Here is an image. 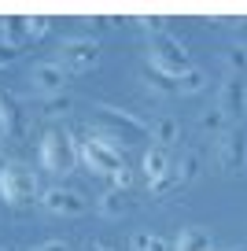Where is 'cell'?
Instances as JSON below:
<instances>
[{
	"instance_id": "cell-1",
	"label": "cell",
	"mask_w": 247,
	"mask_h": 251,
	"mask_svg": "<svg viewBox=\"0 0 247 251\" xmlns=\"http://www.w3.org/2000/svg\"><path fill=\"white\" fill-rule=\"evenodd\" d=\"M96 115H100L96 129L111 133L118 144H137V141H144V137L151 133L148 122H140L133 111H122V107H115V103H96Z\"/></svg>"
},
{
	"instance_id": "cell-2",
	"label": "cell",
	"mask_w": 247,
	"mask_h": 251,
	"mask_svg": "<svg viewBox=\"0 0 247 251\" xmlns=\"http://www.w3.org/2000/svg\"><path fill=\"white\" fill-rule=\"evenodd\" d=\"M0 196L11 207H23V203H30L33 196H41L37 170L26 166V163H4L0 166Z\"/></svg>"
},
{
	"instance_id": "cell-3",
	"label": "cell",
	"mask_w": 247,
	"mask_h": 251,
	"mask_svg": "<svg viewBox=\"0 0 247 251\" xmlns=\"http://www.w3.org/2000/svg\"><path fill=\"white\" fill-rule=\"evenodd\" d=\"M148 63L159 67V71H166V74H173V78H181L185 71H192V55H188V48L181 45L173 33L151 37V45H148Z\"/></svg>"
},
{
	"instance_id": "cell-4",
	"label": "cell",
	"mask_w": 247,
	"mask_h": 251,
	"mask_svg": "<svg viewBox=\"0 0 247 251\" xmlns=\"http://www.w3.org/2000/svg\"><path fill=\"white\" fill-rule=\"evenodd\" d=\"M41 166L52 174H70L77 166V141L67 133H55V129H48L45 137H41V151H37Z\"/></svg>"
},
{
	"instance_id": "cell-5",
	"label": "cell",
	"mask_w": 247,
	"mask_h": 251,
	"mask_svg": "<svg viewBox=\"0 0 247 251\" xmlns=\"http://www.w3.org/2000/svg\"><path fill=\"white\" fill-rule=\"evenodd\" d=\"M77 141V137H74ZM77 159L89 166L93 174H118L122 170V151H115V148H107V144H100V141H77Z\"/></svg>"
},
{
	"instance_id": "cell-6",
	"label": "cell",
	"mask_w": 247,
	"mask_h": 251,
	"mask_svg": "<svg viewBox=\"0 0 247 251\" xmlns=\"http://www.w3.org/2000/svg\"><path fill=\"white\" fill-rule=\"evenodd\" d=\"M59 63L67 71H89L100 63V45L93 37H70L59 45Z\"/></svg>"
},
{
	"instance_id": "cell-7",
	"label": "cell",
	"mask_w": 247,
	"mask_h": 251,
	"mask_svg": "<svg viewBox=\"0 0 247 251\" xmlns=\"http://www.w3.org/2000/svg\"><path fill=\"white\" fill-rule=\"evenodd\" d=\"M41 207H45L48 214H85L89 211V200L77 192V188H63V185H52V188H45L41 192V200H37Z\"/></svg>"
},
{
	"instance_id": "cell-8",
	"label": "cell",
	"mask_w": 247,
	"mask_h": 251,
	"mask_svg": "<svg viewBox=\"0 0 247 251\" xmlns=\"http://www.w3.org/2000/svg\"><path fill=\"white\" fill-rule=\"evenodd\" d=\"M67 81H70V71L63 67L59 59L33 63V71H30V85L37 89V93H45V96H55V93H63V89H67Z\"/></svg>"
},
{
	"instance_id": "cell-9",
	"label": "cell",
	"mask_w": 247,
	"mask_h": 251,
	"mask_svg": "<svg viewBox=\"0 0 247 251\" xmlns=\"http://www.w3.org/2000/svg\"><path fill=\"white\" fill-rule=\"evenodd\" d=\"M218 107H222V115L229 118H244L247 115V81L236 78V74H229V78L222 81V93H218Z\"/></svg>"
},
{
	"instance_id": "cell-10",
	"label": "cell",
	"mask_w": 247,
	"mask_h": 251,
	"mask_svg": "<svg viewBox=\"0 0 247 251\" xmlns=\"http://www.w3.org/2000/svg\"><path fill=\"white\" fill-rule=\"evenodd\" d=\"M222 166L229 174L247 170V129H229L222 137Z\"/></svg>"
},
{
	"instance_id": "cell-11",
	"label": "cell",
	"mask_w": 247,
	"mask_h": 251,
	"mask_svg": "<svg viewBox=\"0 0 247 251\" xmlns=\"http://www.w3.org/2000/svg\"><path fill=\"white\" fill-rule=\"evenodd\" d=\"M23 133V111L15 96H0V141Z\"/></svg>"
},
{
	"instance_id": "cell-12",
	"label": "cell",
	"mask_w": 247,
	"mask_h": 251,
	"mask_svg": "<svg viewBox=\"0 0 247 251\" xmlns=\"http://www.w3.org/2000/svg\"><path fill=\"white\" fill-rule=\"evenodd\" d=\"M140 81H144L155 96H177V78H173V74H166V71H159V67H151V63H144Z\"/></svg>"
},
{
	"instance_id": "cell-13",
	"label": "cell",
	"mask_w": 247,
	"mask_h": 251,
	"mask_svg": "<svg viewBox=\"0 0 247 251\" xmlns=\"http://www.w3.org/2000/svg\"><path fill=\"white\" fill-rule=\"evenodd\" d=\"M170 151L166 148H159V144H155V148H148L144 151V177H148V185H151V181H159L162 174H170Z\"/></svg>"
},
{
	"instance_id": "cell-14",
	"label": "cell",
	"mask_w": 247,
	"mask_h": 251,
	"mask_svg": "<svg viewBox=\"0 0 247 251\" xmlns=\"http://www.w3.org/2000/svg\"><path fill=\"white\" fill-rule=\"evenodd\" d=\"M173 251H214V240H210L207 229L192 226V229H181L177 244H173Z\"/></svg>"
},
{
	"instance_id": "cell-15",
	"label": "cell",
	"mask_w": 247,
	"mask_h": 251,
	"mask_svg": "<svg viewBox=\"0 0 247 251\" xmlns=\"http://www.w3.org/2000/svg\"><path fill=\"white\" fill-rule=\"evenodd\" d=\"M199 170H203V155H199L196 148H185V151H181V159L173 163V174H177L181 185L196 181V177H199Z\"/></svg>"
},
{
	"instance_id": "cell-16",
	"label": "cell",
	"mask_w": 247,
	"mask_h": 251,
	"mask_svg": "<svg viewBox=\"0 0 247 251\" xmlns=\"http://www.w3.org/2000/svg\"><path fill=\"white\" fill-rule=\"evenodd\" d=\"M151 137L159 141V148H170V144H177V137H181L177 118H173V115H162L159 122L151 126Z\"/></svg>"
},
{
	"instance_id": "cell-17",
	"label": "cell",
	"mask_w": 247,
	"mask_h": 251,
	"mask_svg": "<svg viewBox=\"0 0 247 251\" xmlns=\"http://www.w3.org/2000/svg\"><path fill=\"white\" fill-rule=\"evenodd\" d=\"M74 111V96L70 93H55V96H45L41 100V115L45 118H67Z\"/></svg>"
},
{
	"instance_id": "cell-18",
	"label": "cell",
	"mask_w": 247,
	"mask_h": 251,
	"mask_svg": "<svg viewBox=\"0 0 247 251\" xmlns=\"http://www.w3.org/2000/svg\"><path fill=\"white\" fill-rule=\"evenodd\" d=\"M0 37L8 41V45L23 48V45H26V19H19V15H4V19H0Z\"/></svg>"
},
{
	"instance_id": "cell-19",
	"label": "cell",
	"mask_w": 247,
	"mask_h": 251,
	"mask_svg": "<svg viewBox=\"0 0 247 251\" xmlns=\"http://www.w3.org/2000/svg\"><path fill=\"white\" fill-rule=\"evenodd\" d=\"M225 122H229V118L222 115V107H218V103L199 111V129H203L207 137H225Z\"/></svg>"
},
{
	"instance_id": "cell-20",
	"label": "cell",
	"mask_w": 247,
	"mask_h": 251,
	"mask_svg": "<svg viewBox=\"0 0 247 251\" xmlns=\"http://www.w3.org/2000/svg\"><path fill=\"white\" fill-rule=\"evenodd\" d=\"M207 89V74L199 71V67H192V71H185L177 78V96H196V93H203Z\"/></svg>"
},
{
	"instance_id": "cell-21",
	"label": "cell",
	"mask_w": 247,
	"mask_h": 251,
	"mask_svg": "<svg viewBox=\"0 0 247 251\" xmlns=\"http://www.w3.org/2000/svg\"><path fill=\"white\" fill-rule=\"evenodd\" d=\"M100 214H107V218H122V211H125V196H122V188H107L100 196Z\"/></svg>"
},
{
	"instance_id": "cell-22",
	"label": "cell",
	"mask_w": 247,
	"mask_h": 251,
	"mask_svg": "<svg viewBox=\"0 0 247 251\" xmlns=\"http://www.w3.org/2000/svg\"><path fill=\"white\" fill-rule=\"evenodd\" d=\"M222 59H225V67H229V74H236V78H244V74H247V48L244 45L225 48Z\"/></svg>"
},
{
	"instance_id": "cell-23",
	"label": "cell",
	"mask_w": 247,
	"mask_h": 251,
	"mask_svg": "<svg viewBox=\"0 0 247 251\" xmlns=\"http://www.w3.org/2000/svg\"><path fill=\"white\" fill-rule=\"evenodd\" d=\"M129 251H170V244L155 233H133L129 236Z\"/></svg>"
},
{
	"instance_id": "cell-24",
	"label": "cell",
	"mask_w": 247,
	"mask_h": 251,
	"mask_svg": "<svg viewBox=\"0 0 247 251\" xmlns=\"http://www.w3.org/2000/svg\"><path fill=\"white\" fill-rule=\"evenodd\" d=\"M48 30H52V19H45V15L26 19V45H30V41H41Z\"/></svg>"
},
{
	"instance_id": "cell-25",
	"label": "cell",
	"mask_w": 247,
	"mask_h": 251,
	"mask_svg": "<svg viewBox=\"0 0 247 251\" xmlns=\"http://www.w3.org/2000/svg\"><path fill=\"white\" fill-rule=\"evenodd\" d=\"M177 185H181V181H177V174H173V166H170V174H162L159 181H151V185H148V192H151V196H170Z\"/></svg>"
},
{
	"instance_id": "cell-26",
	"label": "cell",
	"mask_w": 247,
	"mask_h": 251,
	"mask_svg": "<svg viewBox=\"0 0 247 251\" xmlns=\"http://www.w3.org/2000/svg\"><path fill=\"white\" fill-rule=\"evenodd\" d=\"M140 26H144L151 37H159V33H166V19H159V15H144V19H137Z\"/></svg>"
},
{
	"instance_id": "cell-27",
	"label": "cell",
	"mask_w": 247,
	"mask_h": 251,
	"mask_svg": "<svg viewBox=\"0 0 247 251\" xmlns=\"http://www.w3.org/2000/svg\"><path fill=\"white\" fill-rule=\"evenodd\" d=\"M15 59H19V48H15V45H8V41L0 37V67H11Z\"/></svg>"
},
{
	"instance_id": "cell-28",
	"label": "cell",
	"mask_w": 247,
	"mask_h": 251,
	"mask_svg": "<svg viewBox=\"0 0 247 251\" xmlns=\"http://www.w3.org/2000/svg\"><path fill=\"white\" fill-rule=\"evenodd\" d=\"M111 177H115V188H122V192L133 185V170H129V166H122V170H118V174H111Z\"/></svg>"
},
{
	"instance_id": "cell-29",
	"label": "cell",
	"mask_w": 247,
	"mask_h": 251,
	"mask_svg": "<svg viewBox=\"0 0 247 251\" xmlns=\"http://www.w3.org/2000/svg\"><path fill=\"white\" fill-rule=\"evenodd\" d=\"M30 251H67V240H45V244H37V248H30Z\"/></svg>"
},
{
	"instance_id": "cell-30",
	"label": "cell",
	"mask_w": 247,
	"mask_h": 251,
	"mask_svg": "<svg viewBox=\"0 0 247 251\" xmlns=\"http://www.w3.org/2000/svg\"><path fill=\"white\" fill-rule=\"evenodd\" d=\"M236 37H247V19H240V23H236Z\"/></svg>"
},
{
	"instance_id": "cell-31",
	"label": "cell",
	"mask_w": 247,
	"mask_h": 251,
	"mask_svg": "<svg viewBox=\"0 0 247 251\" xmlns=\"http://www.w3.org/2000/svg\"><path fill=\"white\" fill-rule=\"evenodd\" d=\"M85 251H107V248H103V244H96V240H89V244H85Z\"/></svg>"
},
{
	"instance_id": "cell-32",
	"label": "cell",
	"mask_w": 247,
	"mask_h": 251,
	"mask_svg": "<svg viewBox=\"0 0 247 251\" xmlns=\"http://www.w3.org/2000/svg\"><path fill=\"white\" fill-rule=\"evenodd\" d=\"M229 251H247V244H240V248H229Z\"/></svg>"
},
{
	"instance_id": "cell-33",
	"label": "cell",
	"mask_w": 247,
	"mask_h": 251,
	"mask_svg": "<svg viewBox=\"0 0 247 251\" xmlns=\"http://www.w3.org/2000/svg\"><path fill=\"white\" fill-rule=\"evenodd\" d=\"M0 251H11V248H0Z\"/></svg>"
},
{
	"instance_id": "cell-34",
	"label": "cell",
	"mask_w": 247,
	"mask_h": 251,
	"mask_svg": "<svg viewBox=\"0 0 247 251\" xmlns=\"http://www.w3.org/2000/svg\"><path fill=\"white\" fill-rule=\"evenodd\" d=\"M107 251H111V248H107Z\"/></svg>"
}]
</instances>
